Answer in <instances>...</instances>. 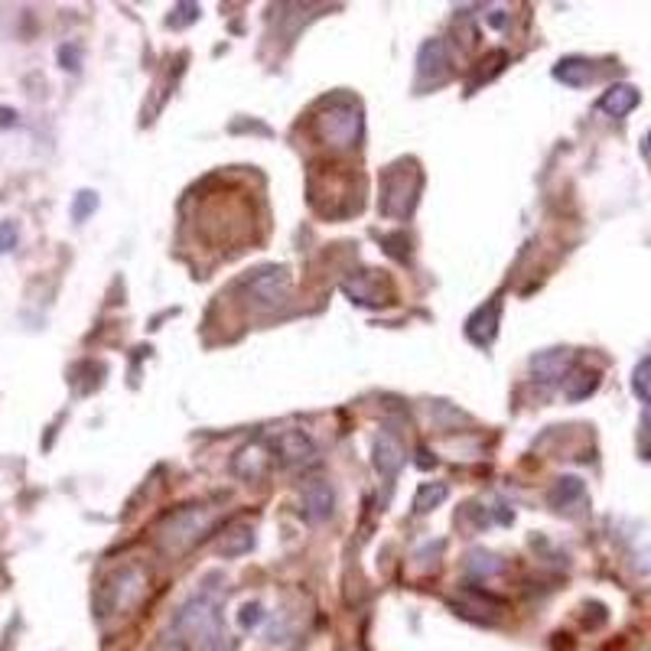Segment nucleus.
I'll return each instance as SVG.
<instances>
[{
	"instance_id": "nucleus-5",
	"label": "nucleus",
	"mask_w": 651,
	"mask_h": 651,
	"mask_svg": "<svg viewBox=\"0 0 651 651\" xmlns=\"http://www.w3.org/2000/svg\"><path fill=\"white\" fill-rule=\"evenodd\" d=\"M420 186V183H417ZM417 186H407V170H391L385 186H381V212L385 215H407L414 209V192Z\"/></svg>"
},
{
	"instance_id": "nucleus-14",
	"label": "nucleus",
	"mask_w": 651,
	"mask_h": 651,
	"mask_svg": "<svg viewBox=\"0 0 651 651\" xmlns=\"http://www.w3.org/2000/svg\"><path fill=\"white\" fill-rule=\"evenodd\" d=\"M576 498H583V482L576 479V476H564V479H557L554 492H550V505L566 508V505H574Z\"/></svg>"
},
{
	"instance_id": "nucleus-21",
	"label": "nucleus",
	"mask_w": 651,
	"mask_h": 651,
	"mask_svg": "<svg viewBox=\"0 0 651 651\" xmlns=\"http://www.w3.org/2000/svg\"><path fill=\"white\" fill-rule=\"evenodd\" d=\"M241 629H257L261 622H264V609H261V602H248V606H241Z\"/></svg>"
},
{
	"instance_id": "nucleus-15",
	"label": "nucleus",
	"mask_w": 651,
	"mask_h": 651,
	"mask_svg": "<svg viewBox=\"0 0 651 651\" xmlns=\"http://www.w3.org/2000/svg\"><path fill=\"white\" fill-rule=\"evenodd\" d=\"M596 388H600V375H596V371H576V375L566 381V397H570V401H583V397H590Z\"/></svg>"
},
{
	"instance_id": "nucleus-24",
	"label": "nucleus",
	"mask_w": 651,
	"mask_h": 651,
	"mask_svg": "<svg viewBox=\"0 0 651 651\" xmlns=\"http://www.w3.org/2000/svg\"><path fill=\"white\" fill-rule=\"evenodd\" d=\"M59 59L66 62V69H78V66H76V49H69V46H62V49H59Z\"/></svg>"
},
{
	"instance_id": "nucleus-20",
	"label": "nucleus",
	"mask_w": 651,
	"mask_h": 651,
	"mask_svg": "<svg viewBox=\"0 0 651 651\" xmlns=\"http://www.w3.org/2000/svg\"><path fill=\"white\" fill-rule=\"evenodd\" d=\"M94 209H98V196H94L92 189H82L76 196V202H72V218H76V222H85Z\"/></svg>"
},
{
	"instance_id": "nucleus-4",
	"label": "nucleus",
	"mask_w": 651,
	"mask_h": 651,
	"mask_svg": "<svg viewBox=\"0 0 651 651\" xmlns=\"http://www.w3.org/2000/svg\"><path fill=\"white\" fill-rule=\"evenodd\" d=\"M202 514L192 512V508H186V512H176L170 518V522L160 528V544L166 550H186L192 540L199 538V531H202Z\"/></svg>"
},
{
	"instance_id": "nucleus-22",
	"label": "nucleus",
	"mask_w": 651,
	"mask_h": 651,
	"mask_svg": "<svg viewBox=\"0 0 651 651\" xmlns=\"http://www.w3.org/2000/svg\"><path fill=\"white\" fill-rule=\"evenodd\" d=\"M17 241H20L17 222H0V254L17 248Z\"/></svg>"
},
{
	"instance_id": "nucleus-18",
	"label": "nucleus",
	"mask_w": 651,
	"mask_h": 651,
	"mask_svg": "<svg viewBox=\"0 0 651 651\" xmlns=\"http://www.w3.org/2000/svg\"><path fill=\"white\" fill-rule=\"evenodd\" d=\"M632 391L642 397L645 404H651V359H642L632 371Z\"/></svg>"
},
{
	"instance_id": "nucleus-25",
	"label": "nucleus",
	"mask_w": 651,
	"mask_h": 651,
	"mask_svg": "<svg viewBox=\"0 0 651 651\" xmlns=\"http://www.w3.org/2000/svg\"><path fill=\"white\" fill-rule=\"evenodd\" d=\"M488 23L495 26V30H502V26H505V13H502V10H492V13H488Z\"/></svg>"
},
{
	"instance_id": "nucleus-3",
	"label": "nucleus",
	"mask_w": 651,
	"mask_h": 651,
	"mask_svg": "<svg viewBox=\"0 0 651 651\" xmlns=\"http://www.w3.org/2000/svg\"><path fill=\"white\" fill-rule=\"evenodd\" d=\"M319 130L323 138L335 147H352L361 134V118L359 108L352 102H335L326 108V114L319 118Z\"/></svg>"
},
{
	"instance_id": "nucleus-8",
	"label": "nucleus",
	"mask_w": 651,
	"mask_h": 651,
	"mask_svg": "<svg viewBox=\"0 0 651 651\" xmlns=\"http://www.w3.org/2000/svg\"><path fill=\"white\" fill-rule=\"evenodd\" d=\"M498 317H502V303L492 300L488 307H479L466 323V335H469L476 345H488L498 333Z\"/></svg>"
},
{
	"instance_id": "nucleus-1",
	"label": "nucleus",
	"mask_w": 651,
	"mask_h": 651,
	"mask_svg": "<svg viewBox=\"0 0 651 651\" xmlns=\"http://www.w3.org/2000/svg\"><path fill=\"white\" fill-rule=\"evenodd\" d=\"M173 629L186 638L192 651H232V638L225 632L222 609L212 596H196L180 609Z\"/></svg>"
},
{
	"instance_id": "nucleus-28",
	"label": "nucleus",
	"mask_w": 651,
	"mask_h": 651,
	"mask_svg": "<svg viewBox=\"0 0 651 651\" xmlns=\"http://www.w3.org/2000/svg\"><path fill=\"white\" fill-rule=\"evenodd\" d=\"M645 427L651 430V404H648V407H645Z\"/></svg>"
},
{
	"instance_id": "nucleus-2",
	"label": "nucleus",
	"mask_w": 651,
	"mask_h": 651,
	"mask_svg": "<svg viewBox=\"0 0 651 651\" xmlns=\"http://www.w3.org/2000/svg\"><path fill=\"white\" fill-rule=\"evenodd\" d=\"M290 274L287 267H264L245 281V293H248V303L254 309H277L287 297H290Z\"/></svg>"
},
{
	"instance_id": "nucleus-26",
	"label": "nucleus",
	"mask_w": 651,
	"mask_h": 651,
	"mask_svg": "<svg viewBox=\"0 0 651 651\" xmlns=\"http://www.w3.org/2000/svg\"><path fill=\"white\" fill-rule=\"evenodd\" d=\"M0 124H13V111H7V108H0Z\"/></svg>"
},
{
	"instance_id": "nucleus-10",
	"label": "nucleus",
	"mask_w": 651,
	"mask_h": 651,
	"mask_svg": "<svg viewBox=\"0 0 651 651\" xmlns=\"http://www.w3.org/2000/svg\"><path fill=\"white\" fill-rule=\"evenodd\" d=\"M446 66H450V52H446L443 40H427V43L420 46V56H417V72L420 78H430L440 82L446 76Z\"/></svg>"
},
{
	"instance_id": "nucleus-27",
	"label": "nucleus",
	"mask_w": 651,
	"mask_h": 651,
	"mask_svg": "<svg viewBox=\"0 0 651 651\" xmlns=\"http://www.w3.org/2000/svg\"><path fill=\"white\" fill-rule=\"evenodd\" d=\"M642 150H645V156H651V130L645 134V147H642Z\"/></svg>"
},
{
	"instance_id": "nucleus-13",
	"label": "nucleus",
	"mask_w": 651,
	"mask_h": 651,
	"mask_svg": "<svg viewBox=\"0 0 651 651\" xmlns=\"http://www.w3.org/2000/svg\"><path fill=\"white\" fill-rule=\"evenodd\" d=\"M554 78H557V82H564V85H570V88L590 85L593 62L583 59V56H566V59H560L557 66H554Z\"/></svg>"
},
{
	"instance_id": "nucleus-7",
	"label": "nucleus",
	"mask_w": 651,
	"mask_h": 651,
	"mask_svg": "<svg viewBox=\"0 0 651 651\" xmlns=\"http://www.w3.org/2000/svg\"><path fill=\"white\" fill-rule=\"evenodd\" d=\"M300 505L309 522H323V518H329V512H333V488H329V482L309 479L307 486L300 488Z\"/></svg>"
},
{
	"instance_id": "nucleus-16",
	"label": "nucleus",
	"mask_w": 651,
	"mask_h": 651,
	"mask_svg": "<svg viewBox=\"0 0 651 651\" xmlns=\"http://www.w3.org/2000/svg\"><path fill=\"white\" fill-rule=\"evenodd\" d=\"M502 570L495 554H486V550H472L469 560H466V574L472 576H495Z\"/></svg>"
},
{
	"instance_id": "nucleus-6",
	"label": "nucleus",
	"mask_w": 651,
	"mask_h": 651,
	"mask_svg": "<svg viewBox=\"0 0 651 651\" xmlns=\"http://www.w3.org/2000/svg\"><path fill=\"white\" fill-rule=\"evenodd\" d=\"M277 453L287 466H307L317 459V446L303 430H287L277 437Z\"/></svg>"
},
{
	"instance_id": "nucleus-11",
	"label": "nucleus",
	"mask_w": 651,
	"mask_h": 651,
	"mask_svg": "<svg viewBox=\"0 0 651 651\" xmlns=\"http://www.w3.org/2000/svg\"><path fill=\"white\" fill-rule=\"evenodd\" d=\"M404 459H407V456H404V446L397 443L391 433H381L375 443V469L381 472L385 479H391V476L401 472Z\"/></svg>"
},
{
	"instance_id": "nucleus-19",
	"label": "nucleus",
	"mask_w": 651,
	"mask_h": 651,
	"mask_svg": "<svg viewBox=\"0 0 651 651\" xmlns=\"http://www.w3.org/2000/svg\"><path fill=\"white\" fill-rule=\"evenodd\" d=\"M443 498H446L443 482H437V486H424L417 492V498H414V508H417V512H430V508H437Z\"/></svg>"
},
{
	"instance_id": "nucleus-17",
	"label": "nucleus",
	"mask_w": 651,
	"mask_h": 651,
	"mask_svg": "<svg viewBox=\"0 0 651 651\" xmlns=\"http://www.w3.org/2000/svg\"><path fill=\"white\" fill-rule=\"evenodd\" d=\"M248 548H251V528H245V524L232 528V531H228V540H222L225 557H238V554H245Z\"/></svg>"
},
{
	"instance_id": "nucleus-9",
	"label": "nucleus",
	"mask_w": 651,
	"mask_h": 651,
	"mask_svg": "<svg viewBox=\"0 0 651 651\" xmlns=\"http://www.w3.org/2000/svg\"><path fill=\"white\" fill-rule=\"evenodd\" d=\"M642 102V94L635 85H626V82H619V85L606 88L600 98V111L609 114V118H626L629 111H635Z\"/></svg>"
},
{
	"instance_id": "nucleus-23",
	"label": "nucleus",
	"mask_w": 651,
	"mask_h": 651,
	"mask_svg": "<svg viewBox=\"0 0 651 651\" xmlns=\"http://www.w3.org/2000/svg\"><path fill=\"white\" fill-rule=\"evenodd\" d=\"M196 10L199 7H192V4H180V7H176V13H183V17H170V26L192 23V20H196Z\"/></svg>"
},
{
	"instance_id": "nucleus-12",
	"label": "nucleus",
	"mask_w": 651,
	"mask_h": 651,
	"mask_svg": "<svg viewBox=\"0 0 651 651\" xmlns=\"http://www.w3.org/2000/svg\"><path fill=\"white\" fill-rule=\"evenodd\" d=\"M566 369H570V352L566 349L538 352L531 359V371L540 378V381H557V378H564Z\"/></svg>"
}]
</instances>
